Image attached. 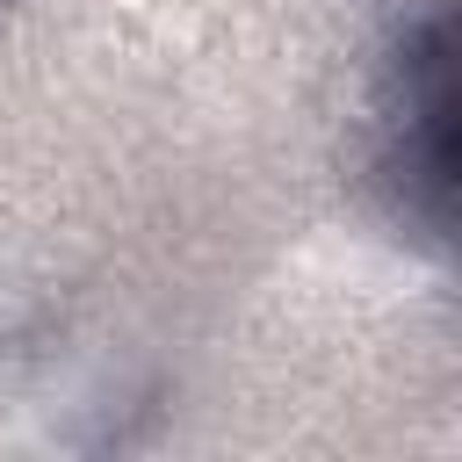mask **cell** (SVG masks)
<instances>
[{"mask_svg": "<svg viewBox=\"0 0 462 462\" xmlns=\"http://www.w3.org/2000/svg\"><path fill=\"white\" fill-rule=\"evenodd\" d=\"M383 180L397 209L426 231H448L455 195V36L433 7L419 29H404L390 79H383Z\"/></svg>", "mask_w": 462, "mask_h": 462, "instance_id": "obj_1", "label": "cell"}]
</instances>
